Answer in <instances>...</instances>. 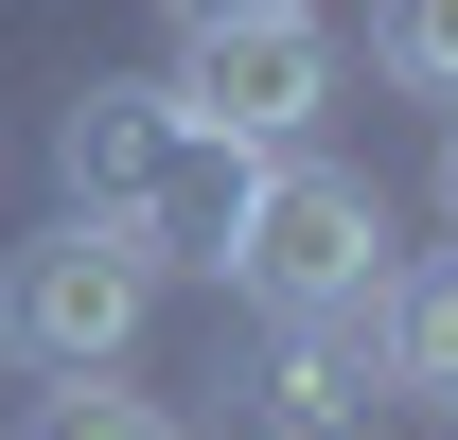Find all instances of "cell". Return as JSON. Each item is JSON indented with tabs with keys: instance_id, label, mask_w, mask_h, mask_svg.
Wrapping results in <instances>:
<instances>
[{
	"instance_id": "3",
	"label": "cell",
	"mask_w": 458,
	"mask_h": 440,
	"mask_svg": "<svg viewBox=\"0 0 458 440\" xmlns=\"http://www.w3.org/2000/svg\"><path fill=\"white\" fill-rule=\"evenodd\" d=\"M159 317V247L106 212H54L36 247H0V370L18 387H71V370H123Z\"/></svg>"
},
{
	"instance_id": "4",
	"label": "cell",
	"mask_w": 458,
	"mask_h": 440,
	"mask_svg": "<svg viewBox=\"0 0 458 440\" xmlns=\"http://www.w3.org/2000/svg\"><path fill=\"white\" fill-rule=\"evenodd\" d=\"M176 106L212 123V141H247V159H283V141H318V106H335V36L300 18V0H265V18H176Z\"/></svg>"
},
{
	"instance_id": "6",
	"label": "cell",
	"mask_w": 458,
	"mask_h": 440,
	"mask_svg": "<svg viewBox=\"0 0 458 440\" xmlns=\"http://www.w3.org/2000/svg\"><path fill=\"white\" fill-rule=\"evenodd\" d=\"M370 334H388V387L458 405V247H441V265H388V282H370Z\"/></svg>"
},
{
	"instance_id": "7",
	"label": "cell",
	"mask_w": 458,
	"mask_h": 440,
	"mask_svg": "<svg viewBox=\"0 0 458 440\" xmlns=\"http://www.w3.org/2000/svg\"><path fill=\"white\" fill-rule=\"evenodd\" d=\"M0 440H194V423H176L159 387H123V370H71V387H36Z\"/></svg>"
},
{
	"instance_id": "5",
	"label": "cell",
	"mask_w": 458,
	"mask_h": 440,
	"mask_svg": "<svg viewBox=\"0 0 458 440\" xmlns=\"http://www.w3.org/2000/svg\"><path fill=\"white\" fill-rule=\"evenodd\" d=\"M265 440H370V405H388V334H370V300H318V317H265Z\"/></svg>"
},
{
	"instance_id": "9",
	"label": "cell",
	"mask_w": 458,
	"mask_h": 440,
	"mask_svg": "<svg viewBox=\"0 0 458 440\" xmlns=\"http://www.w3.org/2000/svg\"><path fill=\"white\" fill-rule=\"evenodd\" d=\"M159 18H265V0H159Z\"/></svg>"
},
{
	"instance_id": "2",
	"label": "cell",
	"mask_w": 458,
	"mask_h": 440,
	"mask_svg": "<svg viewBox=\"0 0 458 440\" xmlns=\"http://www.w3.org/2000/svg\"><path fill=\"white\" fill-rule=\"evenodd\" d=\"M212 282L247 300V317H318V300H370V282H388V194H370L352 159H318V141H283V159H247V194H229Z\"/></svg>"
},
{
	"instance_id": "10",
	"label": "cell",
	"mask_w": 458,
	"mask_h": 440,
	"mask_svg": "<svg viewBox=\"0 0 458 440\" xmlns=\"http://www.w3.org/2000/svg\"><path fill=\"white\" fill-rule=\"evenodd\" d=\"M441 212H458V106H441Z\"/></svg>"
},
{
	"instance_id": "1",
	"label": "cell",
	"mask_w": 458,
	"mask_h": 440,
	"mask_svg": "<svg viewBox=\"0 0 458 440\" xmlns=\"http://www.w3.org/2000/svg\"><path fill=\"white\" fill-rule=\"evenodd\" d=\"M54 194L106 212V229H141L159 265H212V247H229V194H247V141H212L176 89H71Z\"/></svg>"
},
{
	"instance_id": "8",
	"label": "cell",
	"mask_w": 458,
	"mask_h": 440,
	"mask_svg": "<svg viewBox=\"0 0 458 440\" xmlns=\"http://www.w3.org/2000/svg\"><path fill=\"white\" fill-rule=\"evenodd\" d=\"M370 71L405 106H458V0H370Z\"/></svg>"
}]
</instances>
